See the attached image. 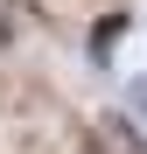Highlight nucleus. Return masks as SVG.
<instances>
[{"label":"nucleus","mask_w":147,"mask_h":154,"mask_svg":"<svg viewBox=\"0 0 147 154\" xmlns=\"http://www.w3.org/2000/svg\"><path fill=\"white\" fill-rule=\"evenodd\" d=\"M91 147L98 154H147V126L133 112H98L91 119Z\"/></svg>","instance_id":"nucleus-1"},{"label":"nucleus","mask_w":147,"mask_h":154,"mask_svg":"<svg viewBox=\"0 0 147 154\" xmlns=\"http://www.w3.org/2000/svg\"><path fill=\"white\" fill-rule=\"evenodd\" d=\"M126 28H133V7H112V14L91 28V42H84L91 70H112V49H119V35H126Z\"/></svg>","instance_id":"nucleus-2"},{"label":"nucleus","mask_w":147,"mask_h":154,"mask_svg":"<svg viewBox=\"0 0 147 154\" xmlns=\"http://www.w3.org/2000/svg\"><path fill=\"white\" fill-rule=\"evenodd\" d=\"M126 112H133V119L147 126V70H140V77H133V84H126Z\"/></svg>","instance_id":"nucleus-3"},{"label":"nucleus","mask_w":147,"mask_h":154,"mask_svg":"<svg viewBox=\"0 0 147 154\" xmlns=\"http://www.w3.org/2000/svg\"><path fill=\"white\" fill-rule=\"evenodd\" d=\"M7 35H14V28H7V21H0V42H7Z\"/></svg>","instance_id":"nucleus-4"}]
</instances>
